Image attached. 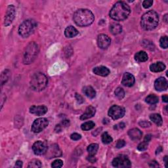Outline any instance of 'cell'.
I'll list each match as a JSON object with an SVG mask.
<instances>
[{
  "instance_id": "obj_1",
  "label": "cell",
  "mask_w": 168,
  "mask_h": 168,
  "mask_svg": "<svg viewBox=\"0 0 168 168\" xmlns=\"http://www.w3.org/2000/svg\"><path fill=\"white\" fill-rule=\"evenodd\" d=\"M131 13V9L128 5L124 2L116 3L110 11V17L116 21L125 20Z\"/></svg>"
},
{
  "instance_id": "obj_2",
  "label": "cell",
  "mask_w": 168,
  "mask_h": 168,
  "mask_svg": "<svg viewBox=\"0 0 168 168\" xmlns=\"http://www.w3.org/2000/svg\"><path fill=\"white\" fill-rule=\"evenodd\" d=\"M73 19L76 25L84 27L92 24L95 20V16L89 9H80L74 13Z\"/></svg>"
},
{
  "instance_id": "obj_3",
  "label": "cell",
  "mask_w": 168,
  "mask_h": 168,
  "mask_svg": "<svg viewBox=\"0 0 168 168\" xmlns=\"http://www.w3.org/2000/svg\"><path fill=\"white\" fill-rule=\"evenodd\" d=\"M159 17L155 11H149L144 14L141 18V25L145 30H152L158 26Z\"/></svg>"
},
{
  "instance_id": "obj_4",
  "label": "cell",
  "mask_w": 168,
  "mask_h": 168,
  "mask_svg": "<svg viewBox=\"0 0 168 168\" xmlns=\"http://www.w3.org/2000/svg\"><path fill=\"white\" fill-rule=\"evenodd\" d=\"M39 53L38 45L32 41L26 46L23 53L22 62L25 64H30L33 63Z\"/></svg>"
},
{
  "instance_id": "obj_5",
  "label": "cell",
  "mask_w": 168,
  "mask_h": 168,
  "mask_svg": "<svg viewBox=\"0 0 168 168\" xmlns=\"http://www.w3.org/2000/svg\"><path fill=\"white\" fill-rule=\"evenodd\" d=\"M48 83V79L45 74L41 72L34 74L30 80L31 88L35 91L44 90Z\"/></svg>"
},
{
  "instance_id": "obj_6",
  "label": "cell",
  "mask_w": 168,
  "mask_h": 168,
  "mask_svg": "<svg viewBox=\"0 0 168 168\" xmlns=\"http://www.w3.org/2000/svg\"><path fill=\"white\" fill-rule=\"evenodd\" d=\"M37 27H38V23L34 20H26L18 28V34L22 38H28L34 33Z\"/></svg>"
},
{
  "instance_id": "obj_7",
  "label": "cell",
  "mask_w": 168,
  "mask_h": 168,
  "mask_svg": "<svg viewBox=\"0 0 168 168\" xmlns=\"http://www.w3.org/2000/svg\"><path fill=\"white\" fill-rule=\"evenodd\" d=\"M49 125V121L45 118H40L36 119L32 125V132L38 133L45 129Z\"/></svg>"
},
{
  "instance_id": "obj_8",
  "label": "cell",
  "mask_w": 168,
  "mask_h": 168,
  "mask_svg": "<svg viewBox=\"0 0 168 168\" xmlns=\"http://www.w3.org/2000/svg\"><path fill=\"white\" fill-rule=\"evenodd\" d=\"M113 166L117 168H129L132 166V163L127 156L122 155L114 158Z\"/></svg>"
},
{
  "instance_id": "obj_9",
  "label": "cell",
  "mask_w": 168,
  "mask_h": 168,
  "mask_svg": "<svg viewBox=\"0 0 168 168\" xmlns=\"http://www.w3.org/2000/svg\"><path fill=\"white\" fill-rule=\"evenodd\" d=\"M125 109L122 106L118 105H114L109 110V116L110 117L114 120H116L120 118H122L125 115Z\"/></svg>"
},
{
  "instance_id": "obj_10",
  "label": "cell",
  "mask_w": 168,
  "mask_h": 168,
  "mask_svg": "<svg viewBox=\"0 0 168 168\" xmlns=\"http://www.w3.org/2000/svg\"><path fill=\"white\" fill-rule=\"evenodd\" d=\"M16 15V10L15 7L13 5L9 6L7 9L6 15L5 16L4 20V25L6 26H8L10 25L13 22L14 18H15Z\"/></svg>"
},
{
  "instance_id": "obj_11",
  "label": "cell",
  "mask_w": 168,
  "mask_h": 168,
  "mask_svg": "<svg viewBox=\"0 0 168 168\" xmlns=\"http://www.w3.org/2000/svg\"><path fill=\"white\" fill-rule=\"evenodd\" d=\"M45 155H46L47 158H53L61 156L62 152L57 144H54L48 148Z\"/></svg>"
},
{
  "instance_id": "obj_12",
  "label": "cell",
  "mask_w": 168,
  "mask_h": 168,
  "mask_svg": "<svg viewBox=\"0 0 168 168\" xmlns=\"http://www.w3.org/2000/svg\"><path fill=\"white\" fill-rule=\"evenodd\" d=\"M48 147L46 144L42 141H36L32 146V150L36 155H45L48 150Z\"/></svg>"
},
{
  "instance_id": "obj_13",
  "label": "cell",
  "mask_w": 168,
  "mask_h": 168,
  "mask_svg": "<svg viewBox=\"0 0 168 168\" xmlns=\"http://www.w3.org/2000/svg\"><path fill=\"white\" fill-rule=\"evenodd\" d=\"M98 45L99 48L102 49H105L108 48L111 43V40L108 36L105 34H100L98 36L97 40Z\"/></svg>"
},
{
  "instance_id": "obj_14",
  "label": "cell",
  "mask_w": 168,
  "mask_h": 168,
  "mask_svg": "<svg viewBox=\"0 0 168 168\" xmlns=\"http://www.w3.org/2000/svg\"><path fill=\"white\" fill-rule=\"evenodd\" d=\"M48 108L44 105L32 106L30 108V113L36 116H43L48 113Z\"/></svg>"
},
{
  "instance_id": "obj_15",
  "label": "cell",
  "mask_w": 168,
  "mask_h": 168,
  "mask_svg": "<svg viewBox=\"0 0 168 168\" xmlns=\"http://www.w3.org/2000/svg\"><path fill=\"white\" fill-rule=\"evenodd\" d=\"M168 83L165 78L160 77L158 78L155 82V87L158 91H165L167 89Z\"/></svg>"
},
{
  "instance_id": "obj_16",
  "label": "cell",
  "mask_w": 168,
  "mask_h": 168,
  "mask_svg": "<svg viewBox=\"0 0 168 168\" xmlns=\"http://www.w3.org/2000/svg\"><path fill=\"white\" fill-rule=\"evenodd\" d=\"M135 82V77L132 75V74H130L129 72H126L124 74L122 80V83L124 86L129 87H132L134 85Z\"/></svg>"
},
{
  "instance_id": "obj_17",
  "label": "cell",
  "mask_w": 168,
  "mask_h": 168,
  "mask_svg": "<svg viewBox=\"0 0 168 168\" xmlns=\"http://www.w3.org/2000/svg\"><path fill=\"white\" fill-rule=\"evenodd\" d=\"M128 135L132 141H137L141 139L143 133L141 132V130L139 129L138 128H133L129 131Z\"/></svg>"
},
{
  "instance_id": "obj_18",
  "label": "cell",
  "mask_w": 168,
  "mask_h": 168,
  "mask_svg": "<svg viewBox=\"0 0 168 168\" xmlns=\"http://www.w3.org/2000/svg\"><path fill=\"white\" fill-rule=\"evenodd\" d=\"M93 73L95 74L96 75L102 77H106L107 76H109L110 72V70L108 68L103 66H100L94 68L93 70Z\"/></svg>"
},
{
  "instance_id": "obj_19",
  "label": "cell",
  "mask_w": 168,
  "mask_h": 168,
  "mask_svg": "<svg viewBox=\"0 0 168 168\" xmlns=\"http://www.w3.org/2000/svg\"><path fill=\"white\" fill-rule=\"evenodd\" d=\"M96 113V110L94 107L92 106H88L86 109L85 113H84L81 116L80 120H86L87 119H90L95 116Z\"/></svg>"
},
{
  "instance_id": "obj_20",
  "label": "cell",
  "mask_w": 168,
  "mask_h": 168,
  "mask_svg": "<svg viewBox=\"0 0 168 168\" xmlns=\"http://www.w3.org/2000/svg\"><path fill=\"white\" fill-rule=\"evenodd\" d=\"M166 69V65L162 62H157L150 66V70L152 72H160Z\"/></svg>"
},
{
  "instance_id": "obj_21",
  "label": "cell",
  "mask_w": 168,
  "mask_h": 168,
  "mask_svg": "<svg viewBox=\"0 0 168 168\" xmlns=\"http://www.w3.org/2000/svg\"><path fill=\"white\" fill-rule=\"evenodd\" d=\"M78 34H79V32L78 31V30L76 29V28H74L72 26H70L67 27L64 31L65 36L68 38H74V37L76 36Z\"/></svg>"
},
{
  "instance_id": "obj_22",
  "label": "cell",
  "mask_w": 168,
  "mask_h": 168,
  "mask_svg": "<svg viewBox=\"0 0 168 168\" xmlns=\"http://www.w3.org/2000/svg\"><path fill=\"white\" fill-rule=\"evenodd\" d=\"M148 55L145 52V51H139L138 53H137L135 55V59L138 63H143V62H146L148 60Z\"/></svg>"
},
{
  "instance_id": "obj_23",
  "label": "cell",
  "mask_w": 168,
  "mask_h": 168,
  "mask_svg": "<svg viewBox=\"0 0 168 168\" xmlns=\"http://www.w3.org/2000/svg\"><path fill=\"white\" fill-rule=\"evenodd\" d=\"M83 92L87 97L90 99H93L96 96V91L91 86H86L83 89Z\"/></svg>"
},
{
  "instance_id": "obj_24",
  "label": "cell",
  "mask_w": 168,
  "mask_h": 168,
  "mask_svg": "<svg viewBox=\"0 0 168 168\" xmlns=\"http://www.w3.org/2000/svg\"><path fill=\"white\" fill-rule=\"evenodd\" d=\"M110 30L113 35H118L122 32V26L118 23H113L110 25Z\"/></svg>"
},
{
  "instance_id": "obj_25",
  "label": "cell",
  "mask_w": 168,
  "mask_h": 168,
  "mask_svg": "<svg viewBox=\"0 0 168 168\" xmlns=\"http://www.w3.org/2000/svg\"><path fill=\"white\" fill-rule=\"evenodd\" d=\"M150 119L158 126H161L163 124V120L161 116L158 114H152L150 116Z\"/></svg>"
},
{
  "instance_id": "obj_26",
  "label": "cell",
  "mask_w": 168,
  "mask_h": 168,
  "mask_svg": "<svg viewBox=\"0 0 168 168\" xmlns=\"http://www.w3.org/2000/svg\"><path fill=\"white\" fill-rule=\"evenodd\" d=\"M98 149H99V145H98L97 144H91L90 145L87 147V152L90 153V155H95L98 151Z\"/></svg>"
},
{
  "instance_id": "obj_27",
  "label": "cell",
  "mask_w": 168,
  "mask_h": 168,
  "mask_svg": "<svg viewBox=\"0 0 168 168\" xmlns=\"http://www.w3.org/2000/svg\"><path fill=\"white\" fill-rule=\"evenodd\" d=\"M146 102L148 104L155 105L158 102V97L155 95H149L146 98Z\"/></svg>"
},
{
  "instance_id": "obj_28",
  "label": "cell",
  "mask_w": 168,
  "mask_h": 168,
  "mask_svg": "<svg viewBox=\"0 0 168 168\" xmlns=\"http://www.w3.org/2000/svg\"><path fill=\"white\" fill-rule=\"evenodd\" d=\"M95 125V124L94 122H92V121H90V122H87L81 125V128L83 131H89L94 128Z\"/></svg>"
},
{
  "instance_id": "obj_29",
  "label": "cell",
  "mask_w": 168,
  "mask_h": 168,
  "mask_svg": "<svg viewBox=\"0 0 168 168\" xmlns=\"http://www.w3.org/2000/svg\"><path fill=\"white\" fill-rule=\"evenodd\" d=\"M113 138L107 132H105L102 135V141L104 144H109L113 142Z\"/></svg>"
},
{
  "instance_id": "obj_30",
  "label": "cell",
  "mask_w": 168,
  "mask_h": 168,
  "mask_svg": "<svg viewBox=\"0 0 168 168\" xmlns=\"http://www.w3.org/2000/svg\"><path fill=\"white\" fill-rule=\"evenodd\" d=\"M41 167V162L38 160H32L30 163L29 166H28V167L29 168H39Z\"/></svg>"
},
{
  "instance_id": "obj_31",
  "label": "cell",
  "mask_w": 168,
  "mask_h": 168,
  "mask_svg": "<svg viewBox=\"0 0 168 168\" xmlns=\"http://www.w3.org/2000/svg\"><path fill=\"white\" fill-rule=\"evenodd\" d=\"M115 95L119 99H122L125 97V91L122 87H118L115 90Z\"/></svg>"
},
{
  "instance_id": "obj_32",
  "label": "cell",
  "mask_w": 168,
  "mask_h": 168,
  "mask_svg": "<svg viewBox=\"0 0 168 168\" xmlns=\"http://www.w3.org/2000/svg\"><path fill=\"white\" fill-rule=\"evenodd\" d=\"M9 74H10V72H9L8 70H6V71L2 72V76H1L2 85H3L4 83H6L7 82V80H9Z\"/></svg>"
},
{
  "instance_id": "obj_33",
  "label": "cell",
  "mask_w": 168,
  "mask_h": 168,
  "mask_svg": "<svg viewBox=\"0 0 168 168\" xmlns=\"http://www.w3.org/2000/svg\"><path fill=\"white\" fill-rule=\"evenodd\" d=\"M160 45L162 48L167 49L168 46V39L167 36L162 37L160 40Z\"/></svg>"
},
{
  "instance_id": "obj_34",
  "label": "cell",
  "mask_w": 168,
  "mask_h": 168,
  "mask_svg": "<svg viewBox=\"0 0 168 168\" xmlns=\"http://www.w3.org/2000/svg\"><path fill=\"white\" fill-rule=\"evenodd\" d=\"M148 146V143L143 141L139 144L137 147V149L139 151H144L147 150Z\"/></svg>"
},
{
  "instance_id": "obj_35",
  "label": "cell",
  "mask_w": 168,
  "mask_h": 168,
  "mask_svg": "<svg viewBox=\"0 0 168 168\" xmlns=\"http://www.w3.org/2000/svg\"><path fill=\"white\" fill-rule=\"evenodd\" d=\"M63 166V160H59V159L55 160L52 163V164H51V167H54V168H60V167H61Z\"/></svg>"
},
{
  "instance_id": "obj_36",
  "label": "cell",
  "mask_w": 168,
  "mask_h": 168,
  "mask_svg": "<svg viewBox=\"0 0 168 168\" xmlns=\"http://www.w3.org/2000/svg\"><path fill=\"white\" fill-rule=\"evenodd\" d=\"M153 4V1L152 0H145L143 2V7L144 9H148L149 7H151Z\"/></svg>"
},
{
  "instance_id": "obj_37",
  "label": "cell",
  "mask_w": 168,
  "mask_h": 168,
  "mask_svg": "<svg viewBox=\"0 0 168 168\" xmlns=\"http://www.w3.org/2000/svg\"><path fill=\"white\" fill-rule=\"evenodd\" d=\"M71 138L73 141H78V140H80L82 138V136L80 134L74 133L71 135Z\"/></svg>"
},
{
  "instance_id": "obj_38",
  "label": "cell",
  "mask_w": 168,
  "mask_h": 168,
  "mask_svg": "<svg viewBox=\"0 0 168 168\" xmlns=\"http://www.w3.org/2000/svg\"><path fill=\"white\" fill-rule=\"evenodd\" d=\"M125 145V141H124V140H119V141H118L117 143H116V147L117 148H121L124 147Z\"/></svg>"
},
{
  "instance_id": "obj_39",
  "label": "cell",
  "mask_w": 168,
  "mask_h": 168,
  "mask_svg": "<svg viewBox=\"0 0 168 168\" xmlns=\"http://www.w3.org/2000/svg\"><path fill=\"white\" fill-rule=\"evenodd\" d=\"M139 124L143 128H147L151 125V123L149 122H147V121H141L139 123Z\"/></svg>"
},
{
  "instance_id": "obj_40",
  "label": "cell",
  "mask_w": 168,
  "mask_h": 168,
  "mask_svg": "<svg viewBox=\"0 0 168 168\" xmlns=\"http://www.w3.org/2000/svg\"><path fill=\"white\" fill-rule=\"evenodd\" d=\"M75 97H76V99L77 100L79 104H82L83 102V97L80 95L78 94V93H76V95H75Z\"/></svg>"
},
{
  "instance_id": "obj_41",
  "label": "cell",
  "mask_w": 168,
  "mask_h": 168,
  "mask_svg": "<svg viewBox=\"0 0 168 168\" xmlns=\"http://www.w3.org/2000/svg\"><path fill=\"white\" fill-rule=\"evenodd\" d=\"M94 156L95 155H90V156H87V160L90 162H91V163H95L97 162V159H96V158Z\"/></svg>"
},
{
  "instance_id": "obj_42",
  "label": "cell",
  "mask_w": 168,
  "mask_h": 168,
  "mask_svg": "<svg viewBox=\"0 0 168 168\" xmlns=\"http://www.w3.org/2000/svg\"><path fill=\"white\" fill-rule=\"evenodd\" d=\"M151 140V135H147L145 136V137H144V141L145 142H150V141Z\"/></svg>"
},
{
  "instance_id": "obj_43",
  "label": "cell",
  "mask_w": 168,
  "mask_h": 168,
  "mask_svg": "<svg viewBox=\"0 0 168 168\" xmlns=\"http://www.w3.org/2000/svg\"><path fill=\"white\" fill-rule=\"evenodd\" d=\"M22 166V162L21 161H17L15 164V167H21Z\"/></svg>"
},
{
  "instance_id": "obj_44",
  "label": "cell",
  "mask_w": 168,
  "mask_h": 168,
  "mask_svg": "<svg viewBox=\"0 0 168 168\" xmlns=\"http://www.w3.org/2000/svg\"><path fill=\"white\" fill-rule=\"evenodd\" d=\"M150 166L152 167H158L159 166H158V163L156 162H151V164H150Z\"/></svg>"
},
{
  "instance_id": "obj_45",
  "label": "cell",
  "mask_w": 168,
  "mask_h": 168,
  "mask_svg": "<svg viewBox=\"0 0 168 168\" xmlns=\"http://www.w3.org/2000/svg\"><path fill=\"white\" fill-rule=\"evenodd\" d=\"M70 124L69 120H64L63 122V125L64 126V127H67Z\"/></svg>"
},
{
  "instance_id": "obj_46",
  "label": "cell",
  "mask_w": 168,
  "mask_h": 168,
  "mask_svg": "<svg viewBox=\"0 0 168 168\" xmlns=\"http://www.w3.org/2000/svg\"><path fill=\"white\" fill-rule=\"evenodd\" d=\"M162 100L165 102H168V96L167 95H165L162 97Z\"/></svg>"
},
{
  "instance_id": "obj_47",
  "label": "cell",
  "mask_w": 168,
  "mask_h": 168,
  "mask_svg": "<svg viewBox=\"0 0 168 168\" xmlns=\"http://www.w3.org/2000/svg\"><path fill=\"white\" fill-rule=\"evenodd\" d=\"M167 156H166L164 157V162H165V166H166V167H167Z\"/></svg>"
},
{
  "instance_id": "obj_48",
  "label": "cell",
  "mask_w": 168,
  "mask_h": 168,
  "mask_svg": "<svg viewBox=\"0 0 168 168\" xmlns=\"http://www.w3.org/2000/svg\"><path fill=\"white\" fill-rule=\"evenodd\" d=\"M167 15L166 14V15L164 16V20L166 21V22H167Z\"/></svg>"
}]
</instances>
